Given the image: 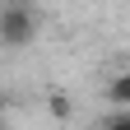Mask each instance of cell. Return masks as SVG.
<instances>
[{"label": "cell", "instance_id": "cell-1", "mask_svg": "<svg viewBox=\"0 0 130 130\" xmlns=\"http://www.w3.org/2000/svg\"><path fill=\"white\" fill-rule=\"evenodd\" d=\"M37 37V14L23 0H0V42L5 46H28Z\"/></svg>", "mask_w": 130, "mask_h": 130}, {"label": "cell", "instance_id": "cell-2", "mask_svg": "<svg viewBox=\"0 0 130 130\" xmlns=\"http://www.w3.org/2000/svg\"><path fill=\"white\" fill-rule=\"evenodd\" d=\"M107 102H130V70L111 74V84H107Z\"/></svg>", "mask_w": 130, "mask_h": 130}, {"label": "cell", "instance_id": "cell-3", "mask_svg": "<svg viewBox=\"0 0 130 130\" xmlns=\"http://www.w3.org/2000/svg\"><path fill=\"white\" fill-rule=\"evenodd\" d=\"M102 125L107 130H130V102H116V111H107Z\"/></svg>", "mask_w": 130, "mask_h": 130}]
</instances>
